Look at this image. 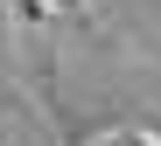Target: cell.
<instances>
[{"label":"cell","instance_id":"obj_1","mask_svg":"<svg viewBox=\"0 0 161 146\" xmlns=\"http://www.w3.org/2000/svg\"><path fill=\"white\" fill-rule=\"evenodd\" d=\"M0 146H14V118H7V111H0Z\"/></svg>","mask_w":161,"mask_h":146},{"label":"cell","instance_id":"obj_2","mask_svg":"<svg viewBox=\"0 0 161 146\" xmlns=\"http://www.w3.org/2000/svg\"><path fill=\"white\" fill-rule=\"evenodd\" d=\"M49 7H84V0H49Z\"/></svg>","mask_w":161,"mask_h":146}]
</instances>
